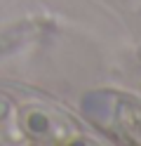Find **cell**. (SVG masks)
<instances>
[]
</instances>
